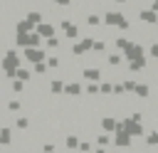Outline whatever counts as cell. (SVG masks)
I'll use <instances>...</instances> for the list:
<instances>
[{
	"label": "cell",
	"instance_id": "6da1fadb",
	"mask_svg": "<svg viewBox=\"0 0 158 153\" xmlns=\"http://www.w3.org/2000/svg\"><path fill=\"white\" fill-rule=\"evenodd\" d=\"M17 67H20V54H17V49L12 47V49H7V52L2 54V59H0V69H2L10 79H15Z\"/></svg>",
	"mask_w": 158,
	"mask_h": 153
},
{
	"label": "cell",
	"instance_id": "7a4b0ae2",
	"mask_svg": "<svg viewBox=\"0 0 158 153\" xmlns=\"http://www.w3.org/2000/svg\"><path fill=\"white\" fill-rule=\"evenodd\" d=\"M12 141H15V133H12V126H0V143H2V148H7V146H12Z\"/></svg>",
	"mask_w": 158,
	"mask_h": 153
},
{
	"label": "cell",
	"instance_id": "3957f363",
	"mask_svg": "<svg viewBox=\"0 0 158 153\" xmlns=\"http://www.w3.org/2000/svg\"><path fill=\"white\" fill-rule=\"evenodd\" d=\"M22 57H25L27 62H42V57H44V52H42V49H37V47H25V52H22Z\"/></svg>",
	"mask_w": 158,
	"mask_h": 153
},
{
	"label": "cell",
	"instance_id": "277c9868",
	"mask_svg": "<svg viewBox=\"0 0 158 153\" xmlns=\"http://www.w3.org/2000/svg\"><path fill=\"white\" fill-rule=\"evenodd\" d=\"M30 126H32V118H30V116H20V118L15 121V128H17V131H30Z\"/></svg>",
	"mask_w": 158,
	"mask_h": 153
},
{
	"label": "cell",
	"instance_id": "5b68a950",
	"mask_svg": "<svg viewBox=\"0 0 158 153\" xmlns=\"http://www.w3.org/2000/svg\"><path fill=\"white\" fill-rule=\"evenodd\" d=\"M15 79L30 81V79H32V72H30V69H25V67H17V72H15Z\"/></svg>",
	"mask_w": 158,
	"mask_h": 153
},
{
	"label": "cell",
	"instance_id": "8992f818",
	"mask_svg": "<svg viewBox=\"0 0 158 153\" xmlns=\"http://www.w3.org/2000/svg\"><path fill=\"white\" fill-rule=\"evenodd\" d=\"M62 89H64V84L59 79H52L49 81V94H62Z\"/></svg>",
	"mask_w": 158,
	"mask_h": 153
},
{
	"label": "cell",
	"instance_id": "52a82bcc",
	"mask_svg": "<svg viewBox=\"0 0 158 153\" xmlns=\"http://www.w3.org/2000/svg\"><path fill=\"white\" fill-rule=\"evenodd\" d=\"M37 32H40L42 37H52V35H54V27H52V25H40Z\"/></svg>",
	"mask_w": 158,
	"mask_h": 153
},
{
	"label": "cell",
	"instance_id": "ba28073f",
	"mask_svg": "<svg viewBox=\"0 0 158 153\" xmlns=\"http://www.w3.org/2000/svg\"><path fill=\"white\" fill-rule=\"evenodd\" d=\"M64 91H67V94H72V96H77V94L81 91V86H79V84H67V86H64Z\"/></svg>",
	"mask_w": 158,
	"mask_h": 153
},
{
	"label": "cell",
	"instance_id": "9c48e42d",
	"mask_svg": "<svg viewBox=\"0 0 158 153\" xmlns=\"http://www.w3.org/2000/svg\"><path fill=\"white\" fill-rule=\"evenodd\" d=\"M67 148H77V136H67Z\"/></svg>",
	"mask_w": 158,
	"mask_h": 153
},
{
	"label": "cell",
	"instance_id": "30bf717a",
	"mask_svg": "<svg viewBox=\"0 0 158 153\" xmlns=\"http://www.w3.org/2000/svg\"><path fill=\"white\" fill-rule=\"evenodd\" d=\"M47 67H52V69L59 67V59H57V57H49V59H47Z\"/></svg>",
	"mask_w": 158,
	"mask_h": 153
}]
</instances>
